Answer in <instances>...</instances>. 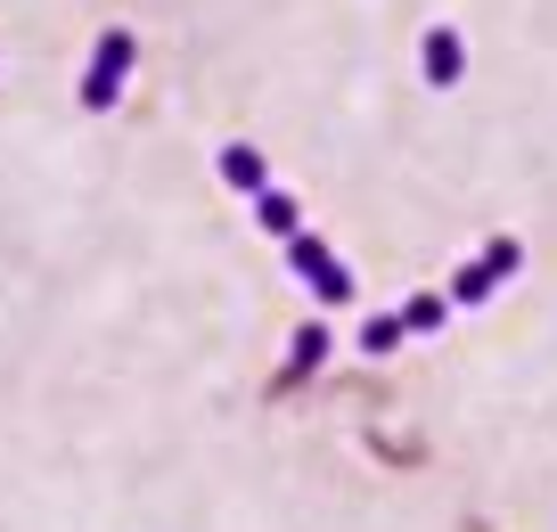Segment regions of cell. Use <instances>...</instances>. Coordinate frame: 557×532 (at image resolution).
<instances>
[{
    "instance_id": "6da1fadb",
    "label": "cell",
    "mask_w": 557,
    "mask_h": 532,
    "mask_svg": "<svg viewBox=\"0 0 557 532\" xmlns=\"http://www.w3.org/2000/svg\"><path fill=\"white\" fill-rule=\"evenodd\" d=\"M287 271L312 287V304H320V311H345V304H352V271L312 238V230H296V238H287Z\"/></svg>"
},
{
    "instance_id": "7a4b0ae2",
    "label": "cell",
    "mask_w": 557,
    "mask_h": 532,
    "mask_svg": "<svg viewBox=\"0 0 557 532\" xmlns=\"http://www.w3.org/2000/svg\"><path fill=\"white\" fill-rule=\"evenodd\" d=\"M132 58H139V41L123 34V25H107L99 50H90V74H83V107H90V115H107V107H115V90H123V74H132Z\"/></svg>"
},
{
    "instance_id": "3957f363",
    "label": "cell",
    "mask_w": 557,
    "mask_h": 532,
    "mask_svg": "<svg viewBox=\"0 0 557 532\" xmlns=\"http://www.w3.org/2000/svg\"><path fill=\"white\" fill-rule=\"evenodd\" d=\"M517 262H524V246H517V238H492L484 255H475L468 271L451 279V304H484V295L500 287V279H517Z\"/></svg>"
},
{
    "instance_id": "277c9868",
    "label": "cell",
    "mask_w": 557,
    "mask_h": 532,
    "mask_svg": "<svg viewBox=\"0 0 557 532\" xmlns=\"http://www.w3.org/2000/svg\"><path fill=\"white\" fill-rule=\"evenodd\" d=\"M418 74H426L435 90H451L459 74H468V50H459V34H451V25H435V34L418 41Z\"/></svg>"
},
{
    "instance_id": "5b68a950",
    "label": "cell",
    "mask_w": 557,
    "mask_h": 532,
    "mask_svg": "<svg viewBox=\"0 0 557 532\" xmlns=\"http://www.w3.org/2000/svg\"><path fill=\"white\" fill-rule=\"evenodd\" d=\"M222 181L238 197H255V189H271V164H262V148H246V139H230L222 148Z\"/></svg>"
},
{
    "instance_id": "8992f818",
    "label": "cell",
    "mask_w": 557,
    "mask_h": 532,
    "mask_svg": "<svg viewBox=\"0 0 557 532\" xmlns=\"http://www.w3.org/2000/svg\"><path fill=\"white\" fill-rule=\"evenodd\" d=\"M255 222L271 230V238H296V230H304V197H287V189H255Z\"/></svg>"
},
{
    "instance_id": "52a82bcc",
    "label": "cell",
    "mask_w": 557,
    "mask_h": 532,
    "mask_svg": "<svg viewBox=\"0 0 557 532\" xmlns=\"http://www.w3.org/2000/svg\"><path fill=\"white\" fill-rule=\"evenodd\" d=\"M443 320H451V295L443 287H418L410 304H401V336H435Z\"/></svg>"
},
{
    "instance_id": "ba28073f",
    "label": "cell",
    "mask_w": 557,
    "mask_h": 532,
    "mask_svg": "<svg viewBox=\"0 0 557 532\" xmlns=\"http://www.w3.org/2000/svg\"><path fill=\"white\" fill-rule=\"evenodd\" d=\"M394 344H401V311H394V320H369V327H361V352H369V361H385Z\"/></svg>"
},
{
    "instance_id": "9c48e42d",
    "label": "cell",
    "mask_w": 557,
    "mask_h": 532,
    "mask_svg": "<svg viewBox=\"0 0 557 532\" xmlns=\"http://www.w3.org/2000/svg\"><path fill=\"white\" fill-rule=\"evenodd\" d=\"M320 352H329V327H304V336H296V369L320 361Z\"/></svg>"
}]
</instances>
